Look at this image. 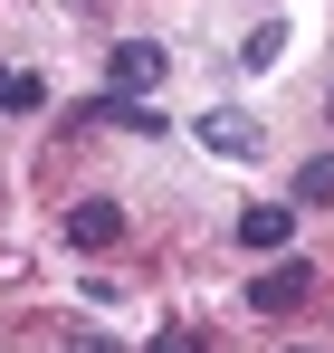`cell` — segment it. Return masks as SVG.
<instances>
[{
  "label": "cell",
  "mask_w": 334,
  "mask_h": 353,
  "mask_svg": "<svg viewBox=\"0 0 334 353\" xmlns=\"http://www.w3.org/2000/svg\"><path fill=\"white\" fill-rule=\"evenodd\" d=\"M106 77H115V96H153L163 86V48L153 39H124V48H106Z\"/></svg>",
  "instance_id": "6da1fadb"
},
{
  "label": "cell",
  "mask_w": 334,
  "mask_h": 353,
  "mask_svg": "<svg viewBox=\"0 0 334 353\" xmlns=\"http://www.w3.org/2000/svg\"><path fill=\"white\" fill-rule=\"evenodd\" d=\"M306 277H315L306 258H277L268 277H248V305H258V315H286V305H306Z\"/></svg>",
  "instance_id": "7a4b0ae2"
},
{
  "label": "cell",
  "mask_w": 334,
  "mask_h": 353,
  "mask_svg": "<svg viewBox=\"0 0 334 353\" xmlns=\"http://www.w3.org/2000/svg\"><path fill=\"white\" fill-rule=\"evenodd\" d=\"M115 239H124V210L115 201H77L67 210V248H115Z\"/></svg>",
  "instance_id": "3957f363"
},
{
  "label": "cell",
  "mask_w": 334,
  "mask_h": 353,
  "mask_svg": "<svg viewBox=\"0 0 334 353\" xmlns=\"http://www.w3.org/2000/svg\"><path fill=\"white\" fill-rule=\"evenodd\" d=\"M191 134H201L210 153H229V163H248V153H258V124H248V115H229V105H220V115H201Z\"/></svg>",
  "instance_id": "277c9868"
},
{
  "label": "cell",
  "mask_w": 334,
  "mask_h": 353,
  "mask_svg": "<svg viewBox=\"0 0 334 353\" xmlns=\"http://www.w3.org/2000/svg\"><path fill=\"white\" fill-rule=\"evenodd\" d=\"M286 230H296L286 201H248V210H239V248H286Z\"/></svg>",
  "instance_id": "5b68a950"
},
{
  "label": "cell",
  "mask_w": 334,
  "mask_h": 353,
  "mask_svg": "<svg viewBox=\"0 0 334 353\" xmlns=\"http://www.w3.org/2000/svg\"><path fill=\"white\" fill-rule=\"evenodd\" d=\"M77 124H124V134H163V115H153L144 96H96V105H86Z\"/></svg>",
  "instance_id": "8992f818"
},
{
  "label": "cell",
  "mask_w": 334,
  "mask_h": 353,
  "mask_svg": "<svg viewBox=\"0 0 334 353\" xmlns=\"http://www.w3.org/2000/svg\"><path fill=\"white\" fill-rule=\"evenodd\" d=\"M296 201H334V153H315V163H296Z\"/></svg>",
  "instance_id": "52a82bcc"
},
{
  "label": "cell",
  "mask_w": 334,
  "mask_h": 353,
  "mask_svg": "<svg viewBox=\"0 0 334 353\" xmlns=\"http://www.w3.org/2000/svg\"><path fill=\"white\" fill-rule=\"evenodd\" d=\"M239 58H248V67H277V58H286V29H277V19H268V29H258V39H248Z\"/></svg>",
  "instance_id": "ba28073f"
},
{
  "label": "cell",
  "mask_w": 334,
  "mask_h": 353,
  "mask_svg": "<svg viewBox=\"0 0 334 353\" xmlns=\"http://www.w3.org/2000/svg\"><path fill=\"white\" fill-rule=\"evenodd\" d=\"M153 353H210V344H201L191 325H163V334H153Z\"/></svg>",
  "instance_id": "9c48e42d"
},
{
  "label": "cell",
  "mask_w": 334,
  "mask_h": 353,
  "mask_svg": "<svg viewBox=\"0 0 334 353\" xmlns=\"http://www.w3.org/2000/svg\"><path fill=\"white\" fill-rule=\"evenodd\" d=\"M0 115H19V77L10 67H0Z\"/></svg>",
  "instance_id": "30bf717a"
},
{
  "label": "cell",
  "mask_w": 334,
  "mask_h": 353,
  "mask_svg": "<svg viewBox=\"0 0 334 353\" xmlns=\"http://www.w3.org/2000/svg\"><path fill=\"white\" fill-rule=\"evenodd\" d=\"M67 353H115V344H106V334H67Z\"/></svg>",
  "instance_id": "8fae6325"
}]
</instances>
